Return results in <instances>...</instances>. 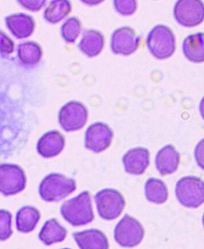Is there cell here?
I'll use <instances>...</instances> for the list:
<instances>
[{"label":"cell","mask_w":204,"mask_h":249,"mask_svg":"<svg viewBox=\"0 0 204 249\" xmlns=\"http://www.w3.org/2000/svg\"><path fill=\"white\" fill-rule=\"evenodd\" d=\"M60 213L64 219L75 227L88 225L95 219L91 197L88 191H84L61 205Z\"/></svg>","instance_id":"6da1fadb"},{"label":"cell","mask_w":204,"mask_h":249,"mask_svg":"<svg viewBox=\"0 0 204 249\" xmlns=\"http://www.w3.org/2000/svg\"><path fill=\"white\" fill-rule=\"evenodd\" d=\"M76 189L75 180L63 174L52 173L43 179L39 186V194L46 202L59 201Z\"/></svg>","instance_id":"7a4b0ae2"},{"label":"cell","mask_w":204,"mask_h":249,"mask_svg":"<svg viewBox=\"0 0 204 249\" xmlns=\"http://www.w3.org/2000/svg\"><path fill=\"white\" fill-rule=\"evenodd\" d=\"M147 45L154 57L161 60L168 58L175 51V36L166 25L157 24L148 33Z\"/></svg>","instance_id":"3957f363"},{"label":"cell","mask_w":204,"mask_h":249,"mask_svg":"<svg viewBox=\"0 0 204 249\" xmlns=\"http://www.w3.org/2000/svg\"><path fill=\"white\" fill-rule=\"evenodd\" d=\"M175 195L183 206L188 208L199 207L204 201V182L197 177H184L176 184Z\"/></svg>","instance_id":"277c9868"},{"label":"cell","mask_w":204,"mask_h":249,"mask_svg":"<svg viewBox=\"0 0 204 249\" xmlns=\"http://www.w3.org/2000/svg\"><path fill=\"white\" fill-rule=\"evenodd\" d=\"M145 231L143 226L135 218L125 214L115 227L114 239L120 247L132 248L143 240Z\"/></svg>","instance_id":"5b68a950"},{"label":"cell","mask_w":204,"mask_h":249,"mask_svg":"<svg viewBox=\"0 0 204 249\" xmlns=\"http://www.w3.org/2000/svg\"><path fill=\"white\" fill-rule=\"evenodd\" d=\"M99 215L105 220H113L122 214L125 207L124 197L114 189H104L95 196Z\"/></svg>","instance_id":"8992f818"},{"label":"cell","mask_w":204,"mask_h":249,"mask_svg":"<svg viewBox=\"0 0 204 249\" xmlns=\"http://www.w3.org/2000/svg\"><path fill=\"white\" fill-rule=\"evenodd\" d=\"M24 171L17 164H0V193L5 196L17 195L26 188Z\"/></svg>","instance_id":"52a82bcc"},{"label":"cell","mask_w":204,"mask_h":249,"mask_svg":"<svg viewBox=\"0 0 204 249\" xmlns=\"http://www.w3.org/2000/svg\"><path fill=\"white\" fill-rule=\"evenodd\" d=\"M176 20L185 27H194L204 18V2L200 0H178L173 9Z\"/></svg>","instance_id":"ba28073f"},{"label":"cell","mask_w":204,"mask_h":249,"mask_svg":"<svg viewBox=\"0 0 204 249\" xmlns=\"http://www.w3.org/2000/svg\"><path fill=\"white\" fill-rule=\"evenodd\" d=\"M113 137V131L107 124L95 123L86 130L85 147L95 153H101L110 147Z\"/></svg>","instance_id":"9c48e42d"},{"label":"cell","mask_w":204,"mask_h":249,"mask_svg":"<svg viewBox=\"0 0 204 249\" xmlns=\"http://www.w3.org/2000/svg\"><path fill=\"white\" fill-rule=\"evenodd\" d=\"M88 119V111L82 103L72 101L61 108L60 124L67 132L76 131L84 127Z\"/></svg>","instance_id":"30bf717a"},{"label":"cell","mask_w":204,"mask_h":249,"mask_svg":"<svg viewBox=\"0 0 204 249\" xmlns=\"http://www.w3.org/2000/svg\"><path fill=\"white\" fill-rule=\"evenodd\" d=\"M141 38L129 26L116 29L111 38V48L115 54L128 55L134 53L140 45Z\"/></svg>","instance_id":"8fae6325"},{"label":"cell","mask_w":204,"mask_h":249,"mask_svg":"<svg viewBox=\"0 0 204 249\" xmlns=\"http://www.w3.org/2000/svg\"><path fill=\"white\" fill-rule=\"evenodd\" d=\"M150 158V152L147 148L136 147L130 149L122 158L126 172L132 175H141L149 166Z\"/></svg>","instance_id":"7c38bea8"},{"label":"cell","mask_w":204,"mask_h":249,"mask_svg":"<svg viewBox=\"0 0 204 249\" xmlns=\"http://www.w3.org/2000/svg\"><path fill=\"white\" fill-rule=\"evenodd\" d=\"M179 163L180 154L172 145H167L157 152L155 159L156 167L162 176L175 173Z\"/></svg>","instance_id":"4fadbf2b"},{"label":"cell","mask_w":204,"mask_h":249,"mask_svg":"<svg viewBox=\"0 0 204 249\" xmlns=\"http://www.w3.org/2000/svg\"><path fill=\"white\" fill-rule=\"evenodd\" d=\"M64 147L63 136L57 131H51L45 133L39 139L36 149L42 157L51 158L59 155Z\"/></svg>","instance_id":"5bb4252c"},{"label":"cell","mask_w":204,"mask_h":249,"mask_svg":"<svg viewBox=\"0 0 204 249\" xmlns=\"http://www.w3.org/2000/svg\"><path fill=\"white\" fill-rule=\"evenodd\" d=\"M80 249H109L106 236L100 230L89 229L73 233Z\"/></svg>","instance_id":"9a60e30c"},{"label":"cell","mask_w":204,"mask_h":249,"mask_svg":"<svg viewBox=\"0 0 204 249\" xmlns=\"http://www.w3.org/2000/svg\"><path fill=\"white\" fill-rule=\"evenodd\" d=\"M204 34L202 32L187 36L182 43V51L185 57L191 62H202L204 60Z\"/></svg>","instance_id":"2e32d148"},{"label":"cell","mask_w":204,"mask_h":249,"mask_svg":"<svg viewBox=\"0 0 204 249\" xmlns=\"http://www.w3.org/2000/svg\"><path fill=\"white\" fill-rule=\"evenodd\" d=\"M67 236V230L55 219L46 221L38 235L39 240L47 246L63 242Z\"/></svg>","instance_id":"e0dca14e"},{"label":"cell","mask_w":204,"mask_h":249,"mask_svg":"<svg viewBox=\"0 0 204 249\" xmlns=\"http://www.w3.org/2000/svg\"><path fill=\"white\" fill-rule=\"evenodd\" d=\"M41 219L40 212L32 206L23 207L17 211L16 227L18 231L27 233L34 231Z\"/></svg>","instance_id":"ac0fdd59"},{"label":"cell","mask_w":204,"mask_h":249,"mask_svg":"<svg viewBox=\"0 0 204 249\" xmlns=\"http://www.w3.org/2000/svg\"><path fill=\"white\" fill-rule=\"evenodd\" d=\"M145 195L148 201L162 204L168 200V188L162 180L151 178L145 183Z\"/></svg>","instance_id":"d6986e66"},{"label":"cell","mask_w":204,"mask_h":249,"mask_svg":"<svg viewBox=\"0 0 204 249\" xmlns=\"http://www.w3.org/2000/svg\"><path fill=\"white\" fill-rule=\"evenodd\" d=\"M79 46L81 51L89 57L97 55L103 48V36L97 30L86 31Z\"/></svg>","instance_id":"ffe728a7"},{"label":"cell","mask_w":204,"mask_h":249,"mask_svg":"<svg viewBox=\"0 0 204 249\" xmlns=\"http://www.w3.org/2000/svg\"><path fill=\"white\" fill-rule=\"evenodd\" d=\"M12 219V215L10 212L0 210V241L7 240L13 234Z\"/></svg>","instance_id":"44dd1931"},{"label":"cell","mask_w":204,"mask_h":249,"mask_svg":"<svg viewBox=\"0 0 204 249\" xmlns=\"http://www.w3.org/2000/svg\"><path fill=\"white\" fill-rule=\"evenodd\" d=\"M113 3L117 11L123 15H131L137 8V1L135 0H116Z\"/></svg>","instance_id":"7402d4cb"},{"label":"cell","mask_w":204,"mask_h":249,"mask_svg":"<svg viewBox=\"0 0 204 249\" xmlns=\"http://www.w3.org/2000/svg\"><path fill=\"white\" fill-rule=\"evenodd\" d=\"M70 249L65 248V249Z\"/></svg>","instance_id":"603a6c76"}]
</instances>
